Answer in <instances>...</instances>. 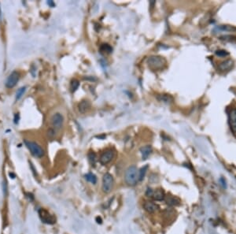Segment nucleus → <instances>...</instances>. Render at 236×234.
<instances>
[{"label":"nucleus","instance_id":"nucleus-1","mask_svg":"<svg viewBox=\"0 0 236 234\" xmlns=\"http://www.w3.org/2000/svg\"><path fill=\"white\" fill-rule=\"evenodd\" d=\"M124 180L128 185L133 186L138 180V171L135 166H131L127 169L124 174Z\"/></svg>","mask_w":236,"mask_h":234},{"label":"nucleus","instance_id":"nucleus-2","mask_svg":"<svg viewBox=\"0 0 236 234\" xmlns=\"http://www.w3.org/2000/svg\"><path fill=\"white\" fill-rule=\"evenodd\" d=\"M147 64L154 70H162L166 65V60L161 56H150L147 59Z\"/></svg>","mask_w":236,"mask_h":234},{"label":"nucleus","instance_id":"nucleus-3","mask_svg":"<svg viewBox=\"0 0 236 234\" xmlns=\"http://www.w3.org/2000/svg\"><path fill=\"white\" fill-rule=\"evenodd\" d=\"M25 143L33 156H35V157L36 158H43V156H44V150H43V147H42L40 145L38 144L37 143L25 139Z\"/></svg>","mask_w":236,"mask_h":234},{"label":"nucleus","instance_id":"nucleus-4","mask_svg":"<svg viewBox=\"0 0 236 234\" xmlns=\"http://www.w3.org/2000/svg\"><path fill=\"white\" fill-rule=\"evenodd\" d=\"M39 216L43 223L48 224V225H53L56 222V218L43 208H41V209L39 210Z\"/></svg>","mask_w":236,"mask_h":234},{"label":"nucleus","instance_id":"nucleus-5","mask_svg":"<svg viewBox=\"0 0 236 234\" xmlns=\"http://www.w3.org/2000/svg\"><path fill=\"white\" fill-rule=\"evenodd\" d=\"M114 186V177L110 173H106L102 177V190L104 192L109 193L111 192Z\"/></svg>","mask_w":236,"mask_h":234},{"label":"nucleus","instance_id":"nucleus-6","mask_svg":"<svg viewBox=\"0 0 236 234\" xmlns=\"http://www.w3.org/2000/svg\"><path fill=\"white\" fill-rule=\"evenodd\" d=\"M51 124L55 129H60L63 126L64 123V118L60 113H56L52 116L51 118Z\"/></svg>","mask_w":236,"mask_h":234},{"label":"nucleus","instance_id":"nucleus-7","mask_svg":"<svg viewBox=\"0 0 236 234\" xmlns=\"http://www.w3.org/2000/svg\"><path fill=\"white\" fill-rule=\"evenodd\" d=\"M114 158V151L112 149H108V150L105 151L101 155L99 158V161L101 164L106 165L112 161L113 159Z\"/></svg>","mask_w":236,"mask_h":234},{"label":"nucleus","instance_id":"nucleus-8","mask_svg":"<svg viewBox=\"0 0 236 234\" xmlns=\"http://www.w3.org/2000/svg\"><path fill=\"white\" fill-rule=\"evenodd\" d=\"M20 73L18 71H14L10 73V75L8 77L7 80L6 81V86L8 88H14L19 81Z\"/></svg>","mask_w":236,"mask_h":234},{"label":"nucleus","instance_id":"nucleus-9","mask_svg":"<svg viewBox=\"0 0 236 234\" xmlns=\"http://www.w3.org/2000/svg\"><path fill=\"white\" fill-rule=\"evenodd\" d=\"M229 123L231 129L234 132H236V109L231 110L228 115Z\"/></svg>","mask_w":236,"mask_h":234},{"label":"nucleus","instance_id":"nucleus-10","mask_svg":"<svg viewBox=\"0 0 236 234\" xmlns=\"http://www.w3.org/2000/svg\"><path fill=\"white\" fill-rule=\"evenodd\" d=\"M233 65H234V63H233L232 60L228 59V60H226V61L223 62L219 65V70L220 71H228L232 68Z\"/></svg>","mask_w":236,"mask_h":234},{"label":"nucleus","instance_id":"nucleus-11","mask_svg":"<svg viewBox=\"0 0 236 234\" xmlns=\"http://www.w3.org/2000/svg\"><path fill=\"white\" fill-rule=\"evenodd\" d=\"M143 208L145 209V211H147L148 213H154L158 209V205L153 202H145L143 204Z\"/></svg>","mask_w":236,"mask_h":234},{"label":"nucleus","instance_id":"nucleus-12","mask_svg":"<svg viewBox=\"0 0 236 234\" xmlns=\"http://www.w3.org/2000/svg\"><path fill=\"white\" fill-rule=\"evenodd\" d=\"M151 198H153L154 200H157V201H162V200H165V192L162 189L155 190V191L153 192V195Z\"/></svg>","mask_w":236,"mask_h":234},{"label":"nucleus","instance_id":"nucleus-13","mask_svg":"<svg viewBox=\"0 0 236 234\" xmlns=\"http://www.w3.org/2000/svg\"><path fill=\"white\" fill-rule=\"evenodd\" d=\"M140 152L142 154V159H146L152 152V147L150 146H144L140 148Z\"/></svg>","mask_w":236,"mask_h":234},{"label":"nucleus","instance_id":"nucleus-14","mask_svg":"<svg viewBox=\"0 0 236 234\" xmlns=\"http://www.w3.org/2000/svg\"><path fill=\"white\" fill-rule=\"evenodd\" d=\"M90 103L87 101V100H83L82 102L80 103L78 106L79 111L82 114H84L85 112H87V110L90 108Z\"/></svg>","mask_w":236,"mask_h":234},{"label":"nucleus","instance_id":"nucleus-15","mask_svg":"<svg viewBox=\"0 0 236 234\" xmlns=\"http://www.w3.org/2000/svg\"><path fill=\"white\" fill-rule=\"evenodd\" d=\"M165 201L168 204L172 206H177L179 205V200L177 198H176L175 196H165Z\"/></svg>","mask_w":236,"mask_h":234},{"label":"nucleus","instance_id":"nucleus-16","mask_svg":"<svg viewBox=\"0 0 236 234\" xmlns=\"http://www.w3.org/2000/svg\"><path fill=\"white\" fill-rule=\"evenodd\" d=\"M85 177L86 180H88L89 182L92 183V184H95V183L97 182V177H96V176L94 175V174H93V173H87V175L85 176Z\"/></svg>","mask_w":236,"mask_h":234},{"label":"nucleus","instance_id":"nucleus-17","mask_svg":"<svg viewBox=\"0 0 236 234\" xmlns=\"http://www.w3.org/2000/svg\"><path fill=\"white\" fill-rule=\"evenodd\" d=\"M147 169L148 166H145L140 169V170L138 171V180H142L144 178L146 173L147 171Z\"/></svg>","mask_w":236,"mask_h":234},{"label":"nucleus","instance_id":"nucleus-18","mask_svg":"<svg viewBox=\"0 0 236 234\" xmlns=\"http://www.w3.org/2000/svg\"><path fill=\"white\" fill-rule=\"evenodd\" d=\"M25 90H26V88L25 87H22V88H19L18 90L16 93V99H20L22 98V95H24V93H25Z\"/></svg>","mask_w":236,"mask_h":234},{"label":"nucleus","instance_id":"nucleus-19","mask_svg":"<svg viewBox=\"0 0 236 234\" xmlns=\"http://www.w3.org/2000/svg\"><path fill=\"white\" fill-rule=\"evenodd\" d=\"M88 159L89 161L91 162L92 164H94L96 160H97V155H96L95 153H94V152H90V153L88 154Z\"/></svg>","mask_w":236,"mask_h":234},{"label":"nucleus","instance_id":"nucleus-20","mask_svg":"<svg viewBox=\"0 0 236 234\" xmlns=\"http://www.w3.org/2000/svg\"><path fill=\"white\" fill-rule=\"evenodd\" d=\"M79 85H80V84H79V81H76V80H73V81L71 82V86H70V88H71L72 91H76V90L78 88Z\"/></svg>","mask_w":236,"mask_h":234},{"label":"nucleus","instance_id":"nucleus-21","mask_svg":"<svg viewBox=\"0 0 236 234\" xmlns=\"http://www.w3.org/2000/svg\"><path fill=\"white\" fill-rule=\"evenodd\" d=\"M216 54H217V55L220 56V57H224V56H227L229 54L226 50H217V51L216 52Z\"/></svg>","mask_w":236,"mask_h":234},{"label":"nucleus","instance_id":"nucleus-22","mask_svg":"<svg viewBox=\"0 0 236 234\" xmlns=\"http://www.w3.org/2000/svg\"><path fill=\"white\" fill-rule=\"evenodd\" d=\"M47 135H48V136H49V137H50V138L54 137V136H55V131L53 129H50L49 130H48Z\"/></svg>","mask_w":236,"mask_h":234},{"label":"nucleus","instance_id":"nucleus-23","mask_svg":"<svg viewBox=\"0 0 236 234\" xmlns=\"http://www.w3.org/2000/svg\"><path fill=\"white\" fill-rule=\"evenodd\" d=\"M153 192H154V190L151 189V188H149V189H147L146 192V195L148 197H151L153 195Z\"/></svg>","mask_w":236,"mask_h":234},{"label":"nucleus","instance_id":"nucleus-24","mask_svg":"<svg viewBox=\"0 0 236 234\" xmlns=\"http://www.w3.org/2000/svg\"><path fill=\"white\" fill-rule=\"evenodd\" d=\"M18 120H19V115H18V114H16V115H15V118H14L15 124L18 123Z\"/></svg>","mask_w":236,"mask_h":234},{"label":"nucleus","instance_id":"nucleus-25","mask_svg":"<svg viewBox=\"0 0 236 234\" xmlns=\"http://www.w3.org/2000/svg\"><path fill=\"white\" fill-rule=\"evenodd\" d=\"M47 3H48V5L51 6H54V2H52V1H49V2H48Z\"/></svg>","mask_w":236,"mask_h":234}]
</instances>
